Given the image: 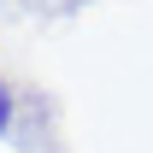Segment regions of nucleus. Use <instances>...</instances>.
Here are the masks:
<instances>
[{
	"instance_id": "1",
	"label": "nucleus",
	"mask_w": 153,
	"mask_h": 153,
	"mask_svg": "<svg viewBox=\"0 0 153 153\" xmlns=\"http://www.w3.org/2000/svg\"><path fill=\"white\" fill-rule=\"evenodd\" d=\"M12 124V100H6V88H0V130Z\"/></svg>"
}]
</instances>
